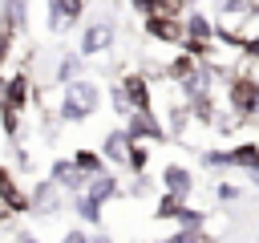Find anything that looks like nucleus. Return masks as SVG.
<instances>
[{"label": "nucleus", "mask_w": 259, "mask_h": 243, "mask_svg": "<svg viewBox=\"0 0 259 243\" xmlns=\"http://www.w3.org/2000/svg\"><path fill=\"white\" fill-rule=\"evenodd\" d=\"M49 178H53L57 186L73 190V194H77V190H85V182H89V174H85V170H81L73 158H57V162L49 166Z\"/></svg>", "instance_id": "5"}, {"label": "nucleus", "mask_w": 259, "mask_h": 243, "mask_svg": "<svg viewBox=\"0 0 259 243\" xmlns=\"http://www.w3.org/2000/svg\"><path fill=\"white\" fill-rule=\"evenodd\" d=\"M73 162H77V166H81L89 178L105 170V154H101V150H77V154H73Z\"/></svg>", "instance_id": "21"}, {"label": "nucleus", "mask_w": 259, "mask_h": 243, "mask_svg": "<svg viewBox=\"0 0 259 243\" xmlns=\"http://www.w3.org/2000/svg\"><path fill=\"white\" fill-rule=\"evenodd\" d=\"M85 0H49V32H65L73 20H81Z\"/></svg>", "instance_id": "6"}, {"label": "nucleus", "mask_w": 259, "mask_h": 243, "mask_svg": "<svg viewBox=\"0 0 259 243\" xmlns=\"http://www.w3.org/2000/svg\"><path fill=\"white\" fill-rule=\"evenodd\" d=\"M186 105H190V117L214 122V97H210V89H194V93L186 97Z\"/></svg>", "instance_id": "17"}, {"label": "nucleus", "mask_w": 259, "mask_h": 243, "mask_svg": "<svg viewBox=\"0 0 259 243\" xmlns=\"http://www.w3.org/2000/svg\"><path fill=\"white\" fill-rule=\"evenodd\" d=\"M146 36L158 40V45H182L186 28H182V16H170V12H150L146 16Z\"/></svg>", "instance_id": "2"}, {"label": "nucleus", "mask_w": 259, "mask_h": 243, "mask_svg": "<svg viewBox=\"0 0 259 243\" xmlns=\"http://www.w3.org/2000/svg\"><path fill=\"white\" fill-rule=\"evenodd\" d=\"M186 122H190V105H174V113H170V130H174V134H182V130H186Z\"/></svg>", "instance_id": "27"}, {"label": "nucleus", "mask_w": 259, "mask_h": 243, "mask_svg": "<svg viewBox=\"0 0 259 243\" xmlns=\"http://www.w3.org/2000/svg\"><path fill=\"white\" fill-rule=\"evenodd\" d=\"M101 207L105 202H97L89 190H77V198H73V211H77L81 223H101Z\"/></svg>", "instance_id": "18"}, {"label": "nucleus", "mask_w": 259, "mask_h": 243, "mask_svg": "<svg viewBox=\"0 0 259 243\" xmlns=\"http://www.w3.org/2000/svg\"><path fill=\"white\" fill-rule=\"evenodd\" d=\"M227 105L239 117H259V77H251V73L231 77L227 81Z\"/></svg>", "instance_id": "1"}, {"label": "nucleus", "mask_w": 259, "mask_h": 243, "mask_svg": "<svg viewBox=\"0 0 259 243\" xmlns=\"http://www.w3.org/2000/svg\"><path fill=\"white\" fill-rule=\"evenodd\" d=\"M0 198H4V211H12V215L28 211V194L12 182V170H4V166H0Z\"/></svg>", "instance_id": "9"}, {"label": "nucleus", "mask_w": 259, "mask_h": 243, "mask_svg": "<svg viewBox=\"0 0 259 243\" xmlns=\"http://www.w3.org/2000/svg\"><path fill=\"white\" fill-rule=\"evenodd\" d=\"M202 239V227H178L170 239H162V243H198Z\"/></svg>", "instance_id": "26"}, {"label": "nucleus", "mask_w": 259, "mask_h": 243, "mask_svg": "<svg viewBox=\"0 0 259 243\" xmlns=\"http://www.w3.org/2000/svg\"><path fill=\"white\" fill-rule=\"evenodd\" d=\"M101 154H105V162L125 166V154H130V134H125V130H109V134L101 138Z\"/></svg>", "instance_id": "11"}, {"label": "nucleus", "mask_w": 259, "mask_h": 243, "mask_svg": "<svg viewBox=\"0 0 259 243\" xmlns=\"http://www.w3.org/2000/svg\"><path fill=\"white\" fill-rule=\"evenodd\" d=\"M4 24H12L20 32L28 24V0H4Z\"/></svg>", "instance_id": "22"}, {"label": "nucleus", "mask_w": 259, "mask_h": 243, "mask_svg": "<svg viewBox=\"0 0 259 243\" xmlns=\"http://www.w3.org/2000/svg\"><path fill=\"white\" fill-rule=\"evenodd\" d=\"M109 101H113V109H117L121 117H130V113H134V109H130V97H125V89H121V81L109 89Z\"/></svg>", "instance_id": "25"}, {"label": "nucleus", "mask_w": 259, "mask_h": 243, "mask_svg": "<svg viewBox=\"0 0 259 243\" xmlns=\"http://www.w3.org/2000/svg\"><path fill=\"white\" fill-rule=\"evenodd\" d=\"M162 190H174V194L190 198L194 194V174L182 162H170V166H162Z\"/></svg>", "instance_id": "7"}, {"label": "nucleus", "mask_w": 259, "mask_h": 243, "mask_svg": "<svg viewBox=\"0 0 259 243\" xmlns=\"http://www.w3.org/2000/svg\"><path fill=\"white\" fill-rule=\"evenodd\" d=\"M186 207V198L182 194H174V190H162V198H158V207H154V219H178V211Z\"/></svg>", "instance_id": "20"}, {"label": "nucleus", "mask_w": 259, "mask_h": 243, "mask_svg": "<svg viewBox=\"0 0 259 243\" xmlns=\"http://www.w3.org/2000/svg\"><path fill=\"white\" fill-rule=\"evenodd\" d=\"M243 8H247V0H219V12H223V20H235Z\"/></svg>", "instance_id": "31"}, {"label": "nucleus", "mask_w": 259, "mask_h": 243, "mask_svg": "<svg viewBox=\"0 0 259 243\" xmlns=\"http://www.w3.org/2000/svg\"><path fill=\"white\" fill-rule=\"evenodd\" d=\"M186 4H198V0H186Z\"/></svg>", "instance_id": "38"}, {"label": "nucleus", "mask_w": 259, "mask_h": 243, "mask_svg": "<svg viewBox=\"0 0 259 243\" xmlns=\"http://www.w3.org/2000/svg\"><path fill=\"white\" fill-rule=\"evenodd\" d=\"M182 28H186V36L190 40H214V24H210V16L206 12H182Z\"/></svg>", "instance_id": "14"}, {"label": "nucleus", "mask_w": 259, "mask_h": 243, "mask_svg": "<svg viewBox=\"0 0 259 243\" xmlns=\"http://www.w3.org/2000/svg\"><path fill=\"white\" fill-rule=\"evenodd\" d=\"M61 186L49 178V182H36L32 186V194H28V211H36V215H53V211H61V194H57Z\"/></svg>", "instance_id": "8"}, {"label": "nucleus", "mask_w": 259, "mask_h": 243, "mask_svg": "<svg viewBox=\"0 0 259 243\" xmlns=\"http://www.w3.org/2000/svg\"><path fill=\"white\" fill-rule=\"evenodd\" d=\"M227 166L231 170H255L259 166V142H235L227 150Z\"/></svg>", "instance_id": "12"}, {"label": "nucleus", "mask_w": 259, "mask_h": 243, "mask_svg": "<svg viewBox=\"0 0 259 243\" xmlns=\"http://www.w3.org/2000/svg\"><path fill=\"white\" fill-rule=\"evenodd\" d=\"M12 243H40V239H36V235H28V231H20V235H16Z\"/></svg>", "instance_id": "34"}, {"label": "nucleus", "mask_w": 259, "mask_h": 243, "mask_svg": "<svg viewBox=\"0 0 259 243\" xmlns=\"http://www.w3.org/2000/svg\"><path fill=\"white\" fill-rule=\"evenodd\" d=\"M109 45H113V24H109V20L85 24V32H81V57H97V53H105Z\"/></svg>", "instance_id": "4"}, {"label": "nucleus", "mask_w": 259, "mask_h": 243, "mask_svg": "<svg viewBox=\"0 0 259 243\" xmlns=\"http://www.w3.org/2000/svg\"><path fill=\"white\" fill-rule=\"evenodd\" d=\"M0 105H12V109H24L28 105V77L24 73H12L4 81V101Z\"/></svg>", "instance_id": "15"}, {"label": "nucleus", "mask_w": 259, "mask_h": 243, "mask_svg": "<svg viewBox=\"0 0 259 243\" xmlns=\"http://www.w3.org/2000/svg\"><path fill=\"white\" fill-rule=\"evenodd\" d=\"M61 243H89V235L77 227V231H65V235H61Z\"/></svg>", "instance_id": "33"}, {"label": "nucleus", "mask_w": 259, "mask_h": 243, "mask_svg": "<svg viewBox=\"0 0 259 243\" xmlns=\"http://www.w3.org/2000/svg\"><path fill=\"white\" fill-rule=\"evenodd\" d=\"M202 166L223 170V166H227V150H202Z\"/></svg>", "instance_id": "29"}, {"label": "nucleus", "mask_w": 259, "mask_h": 243, "mask_svg": "<svg viewBox=\"0 0 259 243\" xmlns=\"http://www.w3.org/2000/svg\"><path fill=\"white\" fill-rule=\"evenodd\" d=\"M146 162H150V146L146 142H130V154H125V166L134 174H146Z\"/></svg>", "instance_id": "23"}, {"label": "nucleus", "mask_w": 259, "mask_h": 243, "mask_svg": "<svg viewBox=\"0 0 259 243\" xmlns=\"http://www.w3.org/2000/svg\"><path fill=\"white\" fill-rule=\"evenodd\" d=\"M85 190H89L97 202H109V198H117V194H121V182H117V174L101 170V174H93V178L85 182Z\"/></svg>", "instance_id": "13"}, {"label": "nucleus", "mask_w": 259, "mask_h": 243, "mask_svg": "<svg viewBox=\"0 0 259 243\" xmlns=\"http://www.w3.org/2000/svg\"><path fill=\"white\" fill-rule=\"evenodd\" d=\"M77 77H85V57H81V49H77V53H65V57L57 61V77H53V81L69 85V81H77Z\"/></svg>", "instance_id": "16"}, {"label": "nucleus", "mask_w": 259, "mask_h": 243, "mask_svg": "<svg viewBox=\"0 0 259 243\" xmlns=\"http://www.w3.org/2000/svg\"><path fill=\"white\" fill-rule=\"evenodd\" d=\"M243 53H247V57H251V61H259V32H255V36H247V40H243Z\"/></svg>", "instance_id": "32"}, {"label": "nucleus", "mask_w": 259, "mask_h": 243, "mask_svg": "<svg viewBox=\"0 0 259 243\" xmlns=\"http://www.w3.org/2000/svg\"><path fill=\"white\" fill-rule=\"evenodd\" d=\"M130 142H166V126L154 117V109H134L125 122Z\"/></svg>", "instance_id": "3"}, {"label": "nucleus", "mask_w": 259, "mask_h": 243, "mask_svg": "<svg viewBox=\"0 0 259 243\" xmlns=\"http://www.w3.org/2000/svg\"><path fill=\"white\" fill-rule=\"evenodd\" d=\"M89 243H113L109 235H89Z\"/></svg>", "instance_id": "36"}, {"label": "nucleus", "mask_w": 259, "mask_h": 243, "mask_svg": "<svg viewBox=\"0 0 259 243\" xmlns=\"http://www.w3.org/2000/svg\"><path fill=\"white\" fill-rule=\"evenodd\" d=\"M206 223V211H198V207H182L178 211V227H202Z\"/></svg>", "instance_id": "24"}, {"label": "nucleus", "mask_w": 259, "mask_h": 243, "mask_svg": "<svg viewBox=\"0 0 259 243\" xmlns=\"http://www.w3.org/2000/svg\"><path fill=\"white\" fill-rule=\"evenodd\" d=\"M198 243H214V239H210V235H202V239H198Z\"/></svg>", "instance_id": "37"}, {"label": "nucleus", "mask_w": 259, "mask_h": 243, "mask_svg": "<svg viewBox=\"0 0 259 243\" xmlns=\"http://www.w3.org/2000/svg\"><path fill=\"white\" fill-rule=\"evenodd\" d=\"M247 174H251V186L259 190V166H255V170H247Z\"/></svg>", "instance_id": "35"}, {"label": "nucleus", "mask_w": 259, "mask_h": 243, "mask_svg": "<svg viewBox=\"0 0 259 243\" xmlns=\"http://www.w3.org/2000/svg\"><path fill=\"white\" fill-rule=\"evenodd\" d=\"M121 89L130 97V109H150V81L142 73H125L121 77Z\"/></svg>", "instance_id": "10"}, {"label": "nucleus", "mask_w": 259, "mask_h": 243, "mask_svg": "<svg viewBox=\"0 0 259 243\" xmlns=\"http://www.w3.org/2000/svg\"><path fill=\"white\" fill-rule=\"evenodd\" d=\"M239 194H243V190H239L235 182H219V186H214V198H219V202H239Z\"/></svg>", "instance_id": "28"}, {"label": "nucleus", "mask_w": 259, "mask_h": 243, "mask_svg": "<svg viewBox=\"0 0 259 243\" xmlns=\"http://www.w3.org/2000/svg\"><path fill=\"white\" fill-rule=\"evenodd\" d=\"M194 73H198V57H190V53H182V57H174V61L166 65V77H174L178 85H182V81H190Z\"/></svg>", "instance_id": "19"}, {"label": "nucleus", "mask_w": 259, "mask_h": 243, "mask_svg": "<svg viewBox=\"0 0 259 243\" xmlns=\"http://www.w3.org/2000/svg\"><path fill=\"white\" fill-rule=\"evenodd\" d=\"M12 32H16V28H12V24H4V20H0V65H4V61H8V49H12Z\"/></svg>", "instance_id": "30"}]
</instances>
